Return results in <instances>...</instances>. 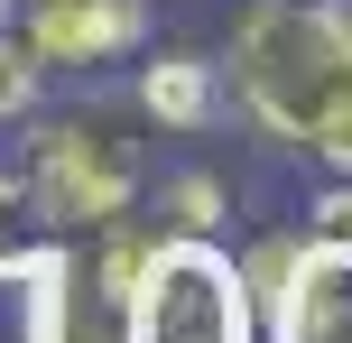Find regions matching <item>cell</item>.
<instances>
[{
	"label": "cell",
	"instance_id": "3",
	"mask_svg": "<svg viewBox=\"0 0 352 343\" xmlns=\"http://www.w3.org/2000/svg\"><path fill=\"white\" fill-rule=\"evenodd\" d=\"M121 343H260V288L223 232H158L121 278Z\"/></svg>",
	"mask_w": 352,
	"mask_h": 343
},
{
	"label": "cell",
	"instance_id": "7",
	"mask_svg": "<svg viewBox=\"0 0 352 343\" xmlns=\"http://www.w3.org/2000/svg\"><path fill=\"white\" fill-rule=\"evenodd\" d=\"M130 111H140V130H158V140H204V130L232 121L223 65H213L204 47H158V37H148V47L130 56Z\"/></svg>",
	"mask_w": 352,
	"mask_h": 343
},
{
	"label": "cell",
	"instance_id": "4",
	"mask_svg": "<svg viewBox=\"0 0 352 343\" xmlns=\"http://www.w3.org/2000/svg\"><path fill=\"white\" fill-rule=\"evenodd\" d=\"M10 297H19V343H121V278L74 232H37L28 260L10 269Z\"/></svg>",
	"mask_w": 352,
	"mask_h": 343
},
{
	"label": "cell",
	"instance_id": "11",
	"mask_svg": "<svg viewBox=\"0 0 352 343\" xmlns=\"http://www.w3.org/2000/svg\"><path fill=\"white\" fill-rule=\"evenodd\" d=\"M297 232H316V241H343L352 251V177H324L316 195H306V223Z\"/></svg>",
	"mask_w": 352,
	"mask_h": 343
},
{
	"label": "cell",
	"instance_id": "8",
	"mask_svg": "<svg viewBox=\"0 0 352 343\" xmlns=\"http://www.w3.org/2000/svg\"><path fill=\"white\" fill-rule=\"evenodd\" d=\"M140 214H148V232H223L232 186L213 177V167H167V177L140 195Z\"/></svg>",
	"mask_w": 352,
	"mask_h": 343
},
{
	"label": "cell",
	"instance_id": "2",
	"mask_svg": "<svg viewBox=\"0 0 352 343\" xmlns=\"http://www.w3.org/2000/svg\"><path fill=\"white\" fill-rule=\"evenodd\" d=\"M19 186H28L37 232H102L130 223L148 195V148L130 102H37L19 121Z\"/></svg>",
	"mask_w": 352,
	"mask_h": 343
},
{
	"label": "cell",
	"instance_id": "9",
	"mask_svg": "<svg viewBox=\"0 0 352 343\" xmlns=\"http://www.w3.org/2000/svg\"><path fill=\"white\" fill-rule=\"evenodd\" d=\"M47 84H56V74L37 65V47L10 28V19H0V130H19V121H28V111L47 102Z\"/></svg>",
	"mask_w": 352,
	"mask_h": 343
},
{
	"label": "cell",
	"instance_id": "6",
	"mask_svg": "<svg viewBox=\"0 0 352 343\" xmlns=\"http://www.w3.org/2000/svg\"><path fill=\"white\" fill-rule=\"evenodd\" d=\"M260 343H352V251L297 232L260 288Z\"/></svg>",
	"mask_w": 352,
	"mask_h": 343
},
{
	"label": "cell",
	"instance_id": "1",
	"mask_svg": "<svg viewBox=\"0 0 352 343\" xmlns=\"http://www.w3.org/2000/svg\"><path fill=\"white\" fill-rule=\"evenodd\" d=\"M213 65L250 140L352 177V0H241Z\"/></svg>",
	"mask_w": 352,
	"mask_h": 343
},
{
	"label": "cell",
	"instance_id": "5",
	"mask_svg": "<svg viewBox=\"0 0 352 343\" xmlns=\"http://www.w3.org/2000/svg\"><path fill=\"white\" fill-rule=\"evenodd\" d=\"M0 19L37 47L47 74H74V84L121 74L130 56L158 37V0H10Z\"/></svg>",
	"mask_w": 352,
	"mask_h": 343
},
{
	"label": "cell",
	"instance_id": "12",
	"mask_svg": "<svg viewBox=\"0 0 352 343\" xmlns=\"http://www.w3.org/2000/svg\"><path fill=\"white\" fill-rule=\"evenodd\" d=\"M0 10H10V0H0Z\"/></svg>",
	"mask_w": 352,
	"mask_h": 343
},
{
	"label": "cell",
	"instance_id": "10",
	"mask_svg": "<svg viewBox=\"0 0 352 343\" xmlns=\"http://www.w3.org/2000/svg\"><path fill=\"white\" fill-rule=\"evenodd\" d=\"M37 241V214H28V186H19V167H0V288H10V269L28 260Z\"/></svg>",
	"mask_w": 352,
	"mask_h": 343
}]
</instances>
